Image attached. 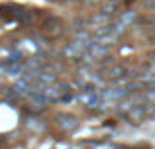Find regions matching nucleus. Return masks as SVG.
<instances>
[{
	"instance_id": "nucleus-1",
	"label": "nucleus",
	"mask_w": 155,
	"mask_h": 149,
	"mask_svg": "<svg viewBox=\"0 0 155 149\" xmlns=\"http://www.w3.org/2000/svg\"><path fill=\"white\" fill-rule=\"evenodd\" d=\"M57 124H59V128L61 130H65V131H71V130H75L77 128V118L75 116H69V114H59L57 116Z\"/></svg>"
}]
</instances>
